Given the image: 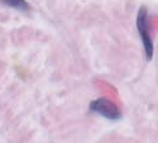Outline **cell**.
Wrapping results in <instances>:
<instances>
[{
    "label": "cell",
    "mask_w": 158,
    "mask_h": 143,
    "mask_svg": "<svg viewBox=\"0 0 158 143\" xmlns=\"http://www.w3.org/2000/svg\"><path fill=\"white\" fill-rule=\"evenodd\" d=\"M137 29L140 37V41L143 44V51L146 55L147 60H152L154 53V46L153 40L151 36L149 29V17H148V10L146 6H140L138 15H137Z\"/></svg>",
    "instance_id": "6da1fadb"
},
{
    "label": "cell",
    "mask_w": 158,
    "mask_h": 143,
    "mask_svg": "<svg viewBox=\"0 0 158 143\" xmlns=\"http://www.w3.org/2000/svg\"><path fill=\"white\" fill-rule=\"evenodd\" d=\"M90 110L93 113L99 114L102 118H106L109 120H119L122 119V111L118 108L116 104L113 101L105 99V98H99L94 101L90 103Z\"/></svg>",
    "instance_id": "7a4b0ae2"
},
{
    "label": "cell",
    "mask_w": 158,
    "mask_h": 143,
    "mask_svg": "<svg viewBox=\"0 0 158 143\" xmlns=\"http://www.w3.org/2000/svg\"><path fill=\"white\" fill-rule=\"evenodd\" d=\"M0 3L5 6H9L11 9H15L19 11H29L31 5L25 0H0Z\"/></svg>",
    "instance_id": "3957f363"
}]
</instances>
